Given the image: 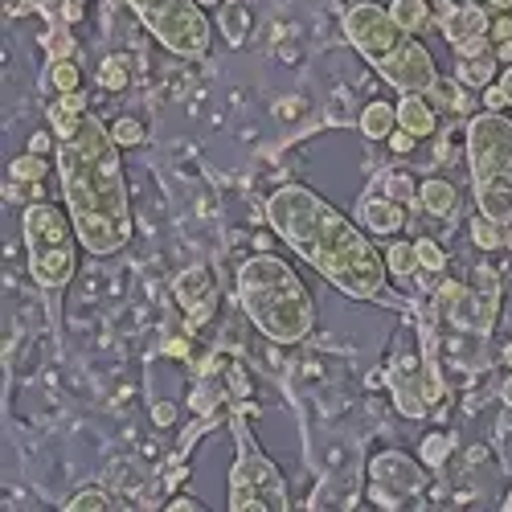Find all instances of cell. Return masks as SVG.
<instances>
[{
    "instance_id": "e575fe53",
    "label": "cell",
    "mask_w": 512,
    "mask_h": 512,
    "mask_svg": "<svg viewBox=\"0 0 512 512\" xmlns=\"http://www.w3.org/2000/svg\"><path fill=\"white\" fill-rule=\"evenodd\" d=\"M488 37L496 41V46H504V41H512V21H508V17H500V21H492V29H488Z\"/></svg>"
},
{
    "instance_id": "4fadbf2b",
    "label": "cell",
    "mask_w": 512,
    "mask_h": 512,
    "mask_svg": "<svg viewBox=\"0 0 512 512\" xmlns=\"http://www.w3.org/2000/svg\"><path fill=\"white\" fill-rule=\"evenodd\" d=\"M357 222L369 230V234H398L406 226V205L394 201V197H361L357 205Z\"/></svg>"
},
{
    "instance_id": "f35d334b",
    "label": "cell",
    "mask_w": 512,
    "mask_h": 512,
    "mask_svg": "<svg viewBox=\"0 0 512 512\" xmlns=\"http://www.w3.org/2000/svg\"><path fill=\"white\" fill-rule=\"evenodd\" d=\"M164 353H168V357H189V340H185V336H173V340L164 345Z\"/></svg>"
},
{
    "instance_id": "9c48e42d",
    "label": "cell",
    "mask_w": 512,
    "mask_h": 512,
    "mask_svg": "<svg viewBox=\"0 0 512 512\" xmlns=\"http://www.w3.org/2000/svg\"><path fill=\"white\" fill-rule=\"evenodd\" d=\"M422 353L418 357H398L394 369H390V390H394V402L406 418H426L435 402H443V377H439V365H435V353H431V332H422Z\"/></svg>"
},
{
    "instance_id": "9a60e30c",
    "label": "cell",
    "mask_w": 512,
    "mask_h": 512,
    "mask_svg": "<svg viewBox=\"0 0 512 512\" xmlns=\"http://www.w3.org/2000/svg\"><path fill=\"white\" fill-rule=\"evenodd\" d=\"M418 205L431 213V218H451V213L459 209V189L443 177H431L418 185Z\"/></svg>"
},
{
    "instance_id": "ee69618b",
    "label": "cell",
    "mask_w": 512,
    "mask_h": 512,
    "mask_svg": "<svg viewBox=\"0 0 512 512\" xmlns=\"http://www.w3.org/2000/svg\"><path fill=\"white\" fill-rule=\"evenodd\" d=\"M197 5H201V9H213V5H222V0H197Z\"/></svg>"
},
{
    "instance_id": "52a82bcc",
    "label": "cell",
    "mask_w": 512,
    "mask_h": 512,
    "mask_svg": "<svg viewBox=\"0 0 512 512\" xmlns=\"http://www.w3.org/2000/svg\"><path fill=\"white\" fill-rule=\"evenodd\" d=\"M234 435H238V459L230 467V512H283L291 508L287 484L279 467L259 451L246 418L234 414Z\"/></svg>"
},
{
    "instance_id": "44dd1931",
    "label": "cell",
    "mask_w": 512,
    "mask_h": 512,
    "mask_svg": "<svg viewBox=\"0 0 512 512\" xmlns=\"http://www.w3.org/2000/svg\"><path fill=\"white\" fill-rule=\"evenodd\" d=\"M390 13H394L398 25L410 29V33H422L426 25H431V5H426V0H394Z\"/></svg>"
},
{
    "instance_id": "8fae6325",
    "label": "cell",
    "mask_w": 512,
    "mask_h": 512,
    "mask_svg": "<svg viewBox=\"0 0 512 512\" xmlns=\"http://www.w3.org/2000/svg\"><path fill=\"white\" fill-rule=\"evenodd\" d=\"M369 480L381 488V508H398L394 500L418 492L426 476H422V467H418L410 455H402V451H381V455L369 463Z\"/></svg>"
},
{
    "instance_id": "7402d4cb",
    "label": "cell",
    "mask_w": 512,
    "mask_h": 512,
    "mask_svg": "<svg viewBox=\"0 0 512 512\" xmlns=\"http://www.w3.org/2000/svg\"><path fill=\"white\" fill-rule=\"evenodd\" d=\"M386 267H390V275H398V279L418 275V271H422V267H418V246H414V242H394V246L386 250Z\"/></svg>"
},
{
    "instance_id": "83f0119b",
    "label": "cell",
    "mask_w": 512,
    "mask_h": 512,
    "mask_svg": "<svg viewBox=\"0 0 512 512\" xmlns=\"http://www.w3.org/2000/svg\"><path fill=\"white\" fill-rule=\"evenodd\" d=\"M451 447H455V439H451V435H426V439H422V447H418V455H422V463H426V467H439V463L451 455Z\"/></svg>"
},
{
    "instance_id": "8d00e7d4",
    "label": "cell",
    "mask_w": 512,
    "mask_h": 512,
    "mask_svg": "<svg viewBox=\"0 0 512 512\" xmlns=\"http://www.w3.org/2000/svg\"><path fill=\"white\" fill-rule=\"evenodd\" d=\"M50 148H58V144H54L46 132H33V136H29V152H41V156H46Z\"/></svg>"
},
{
    "instance_id": "6da1fadb",
    "label": "cell",
    "mask_w": 512,
    "mask_h": 512,
    "mask_svg": "<svg viewBox=\"0 0 512 512\" xmlns=\"http://www.w3.org/2000/svg\"><path fill=\"white\" fill-rule=\"evenodd\" d=\"M267 222L316 275L340 287L349 300H377L386 291V254L369 242L361 226H353L345 213L332 209L312 189H275L267 201Z\"/></svg>"
},
{
    "instance_id": "e0dca14e",
    "label": "cell",
    "mask_w": 512,
    "mask_h": 512,
    "mask_svg": "<svg viewBox=\"0 0 512 512\" xmlns=\"http://www.w3.org/2000/svg\"><path fill=\"white\" fill-rule=\"evenodd\" d=\"M435 304L443 308V316H451L459 328L472 324V308H476V295L467 291L463 283H443L439 295H435Z\"/></svg>"
},
{
    "instance_id": "f1b7e54d",
    "label": "cell",
    "mask_w": 512,
    "mask_h": 512,
    "mask_svg": "<svg viewBox=\"0 0 512 512\" xmlns=\"http://www.w3.org/2000/svg\"><path fill=\"white\" fill-rule=\"evenodd\" d=\"M111 136H115L123 148L144 144V123H140V119H132V115H119V119L111 123Z\"/></svg>"
},
{
    "instance_id": "ba28073f",
    "label": "cell",
    "mask_w": 512,
    "mask_h": 512,
    "mask_svg": "<svg viewBox=\"0 0 512 512\" xmlns=\"http://www.w3.org/2000/svg\"><path fill=\"white\" fill-rule=\"evenodd\" d=\"M127 9L140 17V25L177 58H205L209 54V17L197 0H127Z\"/></svg>"
},
{
    "instance_id": "ffe728a7",
    "label": "cell",
    "mask_w": 512,
    "mask_h": 512,
    "mask_svg": "<svg viewBox=\"0 0 512 512\" xmlns=\"http://www.w3.org/2000/svg\"><path fill=\"white\" fill-rule=\"evenodd\" d=\"M46 87L58 91V95H70V91H82V70L74 58H50L46 66Z\"/></svg>"
},
{
    "instance_id": "484cf974",
    "label": "cell",
    "mask_w": 512,
    "mask_h": 512,
    "mask_svg": "<svg viewBox=\"0 0 512 512\" xmlns=\"http://www.w3.org/2000/svg\"><path fill=\"white\" fill-rule=\"evenodd\" d=\"M127 78H132V70H127V58H119V54L103 58V66H99L103 91H123V87H127Z\"/></svg>"
},
{
    "instance_id": "60d3db41",
    "label": "cell",
    "mask_w": 512,
    "mask_h": 512,
    "mask_svg": "<svg viewBox=\"0 0 512 512\" xmlns=\"http://www.w3.org/2000/svg\"><path fill=\"white\" fill-rule=\"evenodd\" d=\"M500 91H504V99H508V107H512V62H508V70L500 74Z\"/></svg>"
},
{
    "instance_id": "1f68e13d",
    "label": "cell",
    "mask_w": 512,
    "mask_h": 512,
    "mask_svg": "<svg viewBox=\"0 0 512 512\" xmlns=\"http://www.w3.org/2000/svg\"><path fill=\"white\" fill-rule=\"evenodd\" d=\"M426 95H431V103H447L451 111H463V95H459V91L451 87L447 78H439V82H435V87L426 91Z\"/></svg>"
},
{
    "instance_id": "d6a6232c",
    "label": "cell",
    "mask_w": 512,
    "mask_h": 512,
    "mask_svg": "<svg viewBox=\"0 0 512 512\" xmlns=\"http://www.w3.org/2000/svg\"><path fill=\"white\" fill-rule=\"evenodd\" d=\"M488 50H496V46L488 41V33H480V37L459 41V46H455V58H476V54H488Z\"/></svg>"
},
{
    "instance_id": "f6af8a7d",
    "label": "cell",
    "mask_w": 512,
    "mask_h": 512,
    "mask_svg": "<svg viewBox=\"0 0 512 512\" xmlns=\"http://www.w3.org/2000/svg\"><path fill=\"white\" fill-rule=\"evenodd\" d=\"M492 5H496V9H512V0H492Z\"/></svg>"
},
{
    "instance_id": "7dc6e473",
    "label": "cell",
    "mask_w": 512,
    "mask_h": 512,
    "mask_svg": "<svg viewBox=\"0 0 512 512\" xmlns=\"http://www.w3.org/2000/svg\"><path fill=\"white\" fill-rule=\"evenodd\" d=\"M508 246H512V226H508Z\"/></svg>"
},
{
    "instance_id": "ab89813d",
    "label": "cell",
    "mask_w": 512,
    "mask_h": 512,
    "mask_svg": "<svg viewBox=\"0 0 512 512\" xmlns=\"http://www.w3.org/2000/svg\"><path fill=\"white\" fill-rule=\"evenodd\" d=\"M168 508H173V512H197L201 504H197L193 496H177V500H173V504H168Z\"/></svg>"
},
{
    "instance_id": "4dcf8cb0",
    "label": "cell",
    "mask_w": 512,
    "mask_h": 512,
    "mask_svg": "<svg viewBox=\"0 0 512 512\" xmlns=\"http://www.w3.org/2000/svg\"><path fill=\"white\" fill-rule=\"evenodd\" d=\"M46 54H50V58H70V54H74L70 29H50V33H46Z\"/></svg>"
},
{
    "instance_id": "4316f807",
    "label": "cell",
    "mask_w": 512,
    "mask_h": 512,
    "mask_svg": "<svg viewBox=\"0 0 512 512\" xmlns=\"http://www.w3.org/2000/svg\"><path fill=\"white\" fill-rule=\"evenodd\" d=\"M62 508L66 512H103V508H111V496L99 492V488H87V492H74Z\"/></svg>"
},
{
    "instance_id": "30bf717a",
    "label": "cell",
    "mask_w": 512,
    "mask_h": 512,
    "mask_svg": "<svg viewBox=\"0 0 512 512\" xmlns=\"http://www.w3.org/2000/svg\"><path fill=\"white\" fill-rule=\"evenodd\" d=\"M173 300L181 304L185 324L193 332V328L209 324L213 312H218V279H213L209 267H189V271H181L173 279Z\"/></svg>"
},
{
    "instance_id": "d6986e66",
    "label": "cell",
    "mask_w": 512,
    "mask_h": 512,
    "mask_svg": "<svg viewBox=\"0 0 512 512\" xmlns=\"http://www.w3.org/2000/svg\"><path fill=\"white\" fill-rule=\"evenodd\" d=\"M496 62H500L496 50L476 54V58H459V82L463 87H488V82L496 78Z\"/></svg>"
},
{
    "instance_id": "836d02e7",
    "label": "cell",
    "mask_w": 512,
    "mask_h": 512,
    "mask_svg": "<svg viewBox=\"0 0 512 512\" xmlns=\"http://www.w3.org/2000/svg\"><path fill=\"white\" fill-rule=\"evenodd\" d=\"M414 132H406V127H394V136H390V148L394 152H414Z\"/></svg>"
},
{
    "instance_id": "bcb514c9",
    "label": "cell",
    "mask_w": 512,
    "mask_h": 512,
    "mask_svg": "<svg viewBox=\"0 0 512 512\" xmlns=\"http://www.w3.org/2000/svg\"><path fill=\"white\" fill-rule=\"evenodd\" d=\"M504 512H512V492H508V500H504Z\"/></svg>"
},
{
    "instance_id": "3957f363",
    "label": "cell",
    "mask_w": 512,
    "mask_h": 512,
    "mask_svg": "<svg viewBox=\"0 0 512 512\" xmlns=\"http://www.w3.org/2000/svg\"><path fill=\"white\" fill-rule=\"evenodd\" d=\"M238 304L275 345H300L316 328V304L304 279L283 259L259 250L238 267Z\"/></svg>"
},
{
    "instance_id": "603a6c76",
    "label": "cell",
    "mask_w": 512,
    "mask_h": 512,
    "mask_svg": "<svg viewBox=\"0 0 512 512\" xmlns=\"http://www.w3.org/2000/svg\"><path fill=\"white\" fill-rule=\"evenodd\" d=\"M467 230H472V242H476L480 250H496V246L504 242V230H508V226H500L496 218H488V213H476Z\"/></svg>"
},
{
    "instance_id": "2e32d148",
    "label": "cell",
    "mask_w": 512,
    "mask_h": 512,
    "mask_svg": "<svg viewBox=\"0 0 512 512\" xmlns=\"http://www.w3.org/2000/svg\"><path fill=\"white\" fill-rule=\"evenodd\" d=\"M91 99L87 95H82V91H70V95H58V103L50 107V127H54V136L62 140V136H70L74 132V127L82 123V119H87L91 111Z\"/></svg>"
},
{
    "instance_id": "7a4b0ae2",
    "label": "cell",
    "mask_w": 512,
    "mask_h": 512,
    "mask_svg": "<svg viewBox=\"0 0 512 512\" xmlns=\"http://www.w3.org/2000/svg\"><path fill=\"white\" fill-rule=\"evenodd\" d=\"M119 148L123 144L111 136V127L99 115H87L54 148L58 152L62 201H66L70 218H74L82 250L99 254V259L103 254L123 250L136 234Z\"/></svg>"
},
{
    "instance_id": "d590c367",
    "label": "cell",
    "mask_w": 512,
    "mask_h": 512,
    "mask_svg": "<svg viewBox=\"0 0 512 512\" xmlns=\"http://www.w3.org/2000/svg\"><path fill=\"white\" fill-rule=\"evenodd\" d=\"M484 107H488V111H504V107H508L504 91H500V87H484Z\"/></svg>"
},
{
    "instance_id": "5b68a950",
    "label": "cell",
    "mask_w": 512,
    "mask_h": 512,
    "mask_svg": "<svg viewBox=\"0 0 512 512\" xmlns=\"http://www.w3.org/2000/svg\"><path fill=\"white\" fill-rule=\"evenodd\" d=\"M467 173H472L476 209L512 226V119L480 111L467 119Z\"/></svg>"
},
{
    "instance_id": "5bb4252c",
    "label": "cell",
    "mask_w": 512,
    "mask_h": 512,
    "mask_svg": "<svg viewBox=\"0 0 512 512\" xmlns=\"http://www.w3.org/2000/svg\"><path fill=\"white\" fill-rule=\"evenodd\" d=\"M435 123H439V107L431 99H426V95H402V103H398V127H406V132H414L422 140V136L435 132Z\"/></svg>"
},
{
    "instance_id": "8992f818",
    "label": "cell",
    "mask_w": 512,
    "mask_h": 512,
    "mask_svg": "<svg viewBox=\"0 0 512 512\" xmlns=\"http://www.w3.org/2000/svg\"><path fill=\"white\" fill-rule=\"evenodd\" d=\"M25 250H29V275L37 287L58 291L78 275V230L70 209H58L50 201H33L21 218Z\"/></svg>"
},
{
    "instance_id": "ac0fdd59",
    "label": "cell",
    "mask_w": 512,
    "mask_h": 512,
    "mask_svg": "<svg viewBox=\"0 0 512 512\" xmlns=\"http://www.w3.org/2000/svg\"><path fill=\"white\" fill-rule=\"evenodd\" d=\"M394 127H398V107L394 103H369L361 111V132L369 140H390Z\"/></svg>"
},
{
    "instance_id": "cb8c5ba5",
    "label": "cell",
    "mask_w": 512,
    "mask_h": 512,
    "mask_svg": "<svg viewBox=\"0 0 512 512\" xmlns=\"http://www.w3.org/2000/svg\"><path fill=\"white\" fill-rule=\"evenodd\" d=\"M9 177L21 181V185H37L41 177H46V156H41V152H25V156H17V160L9 164Z\"/></svg>"
},
{
    "instance_id": "74e56055",
    "label": "cell",
    "mask_w": 512,
    "mask_h": 512,
    "mask_svg": "<svg viewBox=\"0 0 512 512\" xmlns=\"http://www.w3.org/2000/svg\"><path fill=\"white\" fill-rule=\"evenodd\" d=\"M173 418H177V410H173V406H168V402H156V410H152V422H156V426H168Z\"/></svg>"
},
{
    "instance_id": "b9f144b4",
    "label": "cell",
    "mask_w": 512,
    "mask_h": 512,
    "mask_svg": "<svg viewBox=\"0 0 512 512\" xmlns=\"http://www.w3.org/2000/svg\"><path fill=\"white\" fill-rule=\"evenodd\" d=\"M500 402L512 410V377H504V386H500Z\"/></svg>"
},
{
    "instance_id": "f546056e",
    "label": "cell",
    "mask_w": 512,
    "mask_h": 512,
    "mask_svg": "<svg viewBox=\"0 0 512 512\" xmlns=\"http://www.w3.org/2000/svg\"><path fill=\"white\" fill-rule=\"evenodd\" d=\"M381 189H386V197H394V201H402V205H410V201H418V189H414V181L410 177H381Z\"/></svg>"
},
{
    "instance_id": "7bdbcfd3",
    "label": "cell",
    "mask_w": 512,
    "mask_h": 512,
    "mask_svg": "<svg viewBox=\"0 0 512 512\" xmlns=\"http://www.w3.org/2000/svg\"><path fill=\"white\" fill-rule=\"evenodd\" d=\"M496 54H500L504 62H512V41H504V46H496Z\"/></svg>"
},
{
    "instance_id": "7c38bea8",
    "label": "cell",
    "mask_w": 512,
    "mask_h": 512,
    "mask_svg": "<svg viewBox=\"0 0 512 512\" xmlns=\"http://www.w3.org/2000/svg\"><path fill=\"white\" fill-rule=\"evenodd\" d=\"M435 5H439V29H443V37L451 41V46H459V41L480 37V33L492 29V25H488V13H484L480 5H459V9H451L447 0H435Z\"/></svg>"
},
{
    "instance_id": "277c9868",
    "label": "cell",
    "mask_w": 512,
    "mask_h": 512,
    "mask_svg": "<svg viewBox=\"0 0 512 512\" xmlns=\"http://www.w3.org/2000/svg\"><path fill=\"white\" fill-rule=\"evenodd\" d=\"M345 37L349 46L377 70L381 82H390L398 95H426L439 82V66L422 41L398 25L390 9L361 0L345 13Z\"/></svg>"
},
{
    "instance_id": "d4e9b609",
    "label": "cell",
    "mask_w": 512,
    "mask_h": 512,
    "mask_svg": "<svg viewBox=\"0 0 512 512\" xmlns=\"http://www.w3.org/2000/svg\"><path fill=\"white\" fill-rule=\"evenodd\" d=\"M414 246H418V267H422V275H443V271H447V250H443L439 242L418 238Z\"/></svg>"
}]
</instances>
